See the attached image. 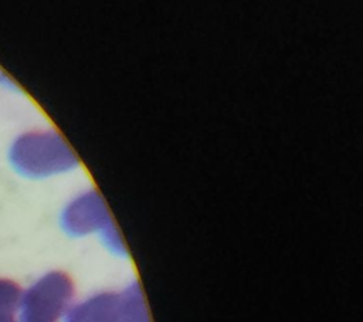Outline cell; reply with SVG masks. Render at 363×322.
<instances>
[{
  "mask_svg": "<svg viewBox=\"0 0 363 322\" xmlns=\"http://www.w3.org/2000/svg\"><path fill=\"white\" fill-rule=\"evenodd\" d=\"M9 160L21 176L44 177L68 166L71 156L55 133L30 132L20 135L13 142Z\"/></svg>",
  "mask_w": 363,
  "mask_h": 322,
  "instance_id": "cell-1",
  "label": "cell"
},
{
  "mask_svg": "<svg viewBox=\"0 0 363 322\" xmlns=\"http://www.w3.org/2000/svg\"><path fill=\"white\" fill-rule=\"evenodd\" d=\"M72 296V284L64 272H50L30 287L20 299V322H58Z\"/></svg>",
  "mask_w": 363,
  "mask_h": 322,
  "instance_id": "cell-2",
  "label": "cell"
},
{
  "mask_svg": "<svg viewBox=\"0 0 363 322\" xmlns=\"http://www.w3.org/2000/svg\"><path fill=\"white\" fill-rule=\"evenodd\" d=\"M121 308L115 306V299L101 296L99 299L86 301L72 308L65 322H118Z\"/></svg>",
  "mask_w": 363,
  "mask_h": 322,
  "instance_id": "cell-3",
  "label": "cell"
},
{
  "mask_svg": "<svg viewBox=\"0 0 363 322\" xmlns=\"http://www.w3.org/2000/svg\"><path fill=\"white\" fill-rule=\"evenodd\" d=\"M21 299V288L11 279L0 278V319L14 316Z\"/></svg>",
  "mask_w": 363,
  "mask_h": 322,
  "instance_id": "cell-4",
  "label": "cell"
},
{
  "mask_svg": "<svg viewBox=\"0 0 363 322\" xmlns=\"http://www.w3.org/2000/svg\"><path fill=\"white\" fill-rule=\"evenodd\" d=\"M6 82H10L7 75H4V72L0 70V84H6Z\"/></svg>",
  "mask_w": 363,
  "mask_h": 322,
  "instance_id": "cell-5",
  "label": "cell"
},
{
  "mask_svg": "<svg viewBox=\"0 0 363 322\" xmlns=\"http://www.w3.org/2000/svg\"><path fill=\"white\" fill-rule=\"evenodd\" d=\"M0 322H16L14 316H7V318H1Z\"/></svg>",
  "mask_w": 363,
  "mask_h": 322,
  "instance_id": "cell-6",
  "label": "cell"
}]
</instances>
